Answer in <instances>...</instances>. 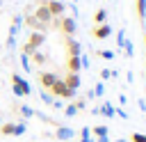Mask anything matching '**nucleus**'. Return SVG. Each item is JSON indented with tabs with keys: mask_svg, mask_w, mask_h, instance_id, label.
<instances>
[{
	"mask_svg": "<svg viewBox=\"0 0 146 142\" xmlns=\"http://www.w3.org/2000/svg\"><path fill=\"white\" fill-rule=\"evenodd\" d=\"M48 92H50L52 96H59V98H75V92L66 87L64 78H55V82H52V87H50Z\"/></svg>",
	"mask_w": 146,
	"mask_h": 142,
	"instance_id": "1",
	"label": "nucleus"
},
{
	"mask_svg": "<svg viewBox=\"0 0 146 142\" xmlns=\"http://www.w3.org/2000/svg\"><path fill=\"white\" fill-rule=\"evenodd\" d=\"M43 41H46V32H32V34H30V41L23 46V50H21V53L32 55L34 50H39V48L43 46Z\"/></svg>",
	"mask_w": 146,
	"mask_h": 142,
	"instance_id": "2",
	"label": "nucleus"
},
{
	"mask_svg": "<svg viewBox=\"0 0 146 142\" xmlns=\"http://www.w3.org/2000/svg\"><path fill=\"white\" fill-rule=\"evenodd\" d=\"M11 87H14V94H16V96H30V94H32L30 82H27L23 76H18V73L11 76Z\"/></svg>",
	"mask_w": 146,
	"mask_h": 142,
	"instance_id": "3",
	"label": "nucleus"
},
{
	"mask_svg": "<svg viewBox=\"0 0 146 142\" xmlns=\"http://www.w3.org/2000/svg\"><path fill=\"white\" fill-rule=\"evenodd\" d=\"M21 25H23V16L16 14L11 18V27H9V34H7V48H14L16 46V34L21 32Z\"/></svg>",
	"mask_w": 146,
	"mask_h": 142,
	"instance_id": "4",
	"label": "nucleus"
},
{
	"mask_svg": "<svg viewBox=\"0 0 146 142\" xmlns=\"http://www.w3.org/2000/svg\"><path fill=\"white\" fill-rule=\"evenodd\" d=\"M32 16H34V18H36L39 23H43V25H48V27H50L52 14L48 11V7H46V0H41V2H39V7H36L34 11H32Z\"/></svg>",
	"mask_w": 146,
	"mask_h": 142,
	"instance_id": "5",
	"label": "nucleus"
},
{
	"mask_svg": "<svg viewBox=\"0 0 146 142\" xmlns=\"http://www.w3.org/2000/svg\"><path fill=\"white\" fill-rule=\"evenodd\" d=\"M59 27H62V32H64L66 37H73L75 30H78V23H75L73 16H62V18H59Z\"/></svg>",
	"mask_w": 146,
	"mask_h": 142,
	"instance_id": "6",
	"label": "nucleus"
},
{
	"mask_svg": "<svg viewBox=\"0 0 146 142\" xmlns=\"http://www.w3.org/2000/svg\"><path fill=\"white\" fill-rule=\"evenodd\" d=\"M73 137H75V131L73 128H68V126H57L55 128V140L66 142V140H73Z\"/></svg>",
	"mask_w": 146,
	"mask_h": 142,
	"instance_id": "7",
	"label": "nucleus"
},
{
	"mask_svg": "<svg viewBox=\"0 0 146 142\" xmlns=\"http://www.w3.org/2000/svg\"><path fill=\"white\" fill-rule=\"evenodd\" d=\"M46 7L52 16H64V9H66V5L62 0H46Z\"/></svg>",
	"mask_w": 146,
	"mask_h": 142,
	"instance_id": "8",
	"label": "nucleus"
},
{
	"mask_svg": "<svg viewBox=\"0 0 146 142\" xmlns=\"http://www.w3.org/2000/svg\"><path fill=\"white\" fill-rule=\"evenodd\" d=\"M91 34H94L96 39H107V37L112 34V25H110V23H100V25H96V27L91 30Z\"/></svg>",
	"mask_w": 146,
	"mask_h": 142,
	"instance_id": "9",
	"label": "nucleus"
},
{
	"mask_svg": "<svg viewBox=\"0 0 146 142\" xmlns=\"http://www.w3.org/2000/svg\"><path fill=\"white\" fill-rule=\"evenodd\" d=\"M64 82H66V87H68V89L78 92V87H80V73H71V71H68V76L64 78Z\"/></svg>",
	"mask_w": 146,
	"mask_h": 142,
	"instance_id": "10",
	"label": "nucleus"
},
{
	"mask_svg": "<svg viewBox=\"0 0 146 142\" xmlns=\"http://www.w3.org/2000/svg\"><path fill=\"white\" fill-rule=\"evenodd\" d=\"M66 48H68V55H82L80 41H75L73 37H66Z\"/></svg>",
	"mask_w": 146,
	"mask_h": 142,
	"instance_id": "11",
	"label": "nucleus"
},
{
	"mask_svg": "<svg viewBox=\"0 0 146 142\" xmlns=\"http://www.w3.org/2000/svg\"><path fill=\"white\" fill-rule=\"evenodd\" d=\"M55 78H57L55 73H48V71H43V73L39 76V82H41V87H43V89H50V87H52V82H55Z\"/></svg>",
	"mask_w": 146,
	"mask_h": 142,
	"instance_id": "12",
	"label": "nucleus"
},
{
	"mask_svg": "<svg viewBox=\"0 0 146 142\" xmlns=\"http://www.w3.org/2000/svg\"><path fill=\"white\" fill-rule=\"evenodd\" d=\"M80 55H68V71L71 73H80Z\"/></svg>",
	"mask_w": 146,
	"mask_h": 142,
	"instance_id": "13",
	"label": "nucleus"
},
{
	"mask_svg": "<svg viewBox=\"0 0 146 142\" xmlns=\"http://www.w3.org/2000/svg\"><path fill=\"white\" fill-rule=\"evenodd\" d=\"M114 110H116V108H114L112 103H107V101H105V103L98 108V115H105V117H110V119H112V117H114Z\"/></svg>",
	"mask_w": 146,
	"mask_h": 142,
	"instance_id": "14",
	"label": "nucleus"
},
{
	"mask_svg": "<svg viewBox=\"0 0 146 142\" xmlns=\"http://www.w3.org/2000/svg\"><path fill=\"white\" fill-rule=\"evenodd\" d=\"M94 23H96V25L107 23V9H98V11L94 14Z\"/></svg>",
	"mask_w": 146,
	"mask_h": 142,
	"instance_id": "15",
	"label": "nucleus"
},
{
	"mask_svg": "<svg viewBox=\"0 0 146 142\" xmlns=\"http://www.w3.org/2000/svg\"><path fill=\"white\" fill-rule=\"evenodd\" d=\"M30 60H32V62H34L36 66H41V64H46V55H43L41 50H34V53L30 55Z\"/></svg>",
	"mask_w": 146,
	"mask_h": 142,
	"instance_id": "16",
	"label": "nucleus"
},
{
	"mask_svg": "<svg viewBox=\"0 0 146 142\" xmlns=\"http://www.w3.org/2000/svg\"><path fill=\"white\" fill-rule=\"evenodd\" d=\"M91 133H94L96 137H107L110 128H107V126H103V124H98V126H94V128H91Z\"/></svg>",
	"mask_w": 146,
	"mask_h": 142,
	"instance_id": "17",
	"label": "nucleus"
},
{
	"mask_svg": "<svg viewBox=\"0 0 146 142\" xmlns=\"http://www.w3.org/2000/svg\"><path fill=\"white\" fill-rule=\"evenodd\" d=\"M21 66H23V71H25V73H30V71H32V62H30V55L21 53Z\"/></svg>",
	"mask_w": 146,
	"mask_h": 142,
	"instance_id": "18",
	"label": "nucleus"
},
{
	"mask_svg": "<svg viewBox=\"0 0 146 142\" xmlns=\"http://www.w3.org/2000/svg\"><path fill=\"white\" fill-rule=\"evenodd\" d=\"M14 128H16V124H14V121L0 124V133H2V135H14Z\"/></svg>",
	"mask_w": 146,
	"mask_h": 142,
	"instance_id": "19",
	"label": "nucleus"
},
{
	"mask_svg": "<svg viewBox=\"0 0 146 142\" xmlns=\"http://www.w3.org/2000/svg\"><path fill=\"white\" fill-rule=\"evenodd\" d=\"M137 16L139 21H146V0H137Z\"/></svg>",
	"mask_w": 146,
	"mask_h": 142,
	"instance_id": "20",
	"label": "nucleus"
},
{
	"mask_svg": "<svg viewBox=\"0 0 146 142\" xmlns=\"http://www.w3.org/2000/svg\"><path fill=\"white\" fill-rule=\"evenodd\" d=\"M18 112H21V117H23V119H30V117H34V110H32L30 105H18Z\"/></svg>",
	"mask_w": 146,
	"mask_h": 142,
	"instance_id": "21",
	"label": "nucleus"
},
{
	"mask_svg": "<svg viewBox=\"0 0 146 142\" xmlns=\"http://www.w3.org/2000/svg\"><path fill=\"white\" fill-rule=\"evenodd\" d=\"M121 50H123V53H125L128 57H132V55H135V48H132V41H130V39H125V44H123V48H121Z\"/></svg>",
	"mask_w": 146,
	"mask_h": 142,
	"instance_id": "22",
	"label": "nucleus"
},
{
	"mask_svg": "<svg viewBox=\"0 0 146 142\" xmlns=\"http://www.w3.org/2000/svg\"><path fill=\"white\" fill-rule=\"evenodd\" d=\"M64 115H66V117H75V115H78V108H75V103H68V105H64Z\"/></svg>",
	"mask_w": 146,
	"mask_h": 142,
	"instance_id": "23",
	"label": "nucleus"
},
{
	"mask_svg": "<svg viewBox=\"0 0 146 142\" xmlns=\"http://www.w3.org/2000/svg\"><path fill=\"white\" fill-rule=\"evenodd\" d=\"M25 119H21V121H16V128H14V135H23L25 133Z\"/></svg>",
	"mask_w": 146,
	"mask_h": 142,
	"instance_id": "24",
	"label": "nucleus"
},
{
	"mask_svg": "<svg viewBox=\"0 0 146 142\" xmlns=\"http://www.w3.org/2000/svg\"><path fill=\"white\" fill-rule=\"evenodd\" d=\"M116 44H119V48H123V44H125V30L123 27L116 32Z\"/></svg>",
	"mask_w": 146,
	"mask_h": 142,
	"instance_id": "25",
	"label": "nucleus"
},
{
	"mask_svg": "<svg viewBox=\"0 0 146 142\" xmlns=\"http://www.w3.org/2000/svg\"><path fill=\"white\" fill-rule=\"evenodd\" d=\"M91 92H94V96H103V94H105V85H103V82H96Z\"/></svg>",
	"mask_w": 146,
	"mask_h": 142,
	"instance_id": "26",
	"label": "nucleus"
},
{
	"mask_svg": "<svg viewBox=\"0 0 146 142\" xmlns=\"http://www.w3.org/2000/svg\"><path fill=\"white\" fill-rule=\"evenodd\" d=\"M114 76H116V71H110V69H103V71H100V78H103V80H110V78H114Z\"/></svg>",
	"mask_w": 146,
	"mask_h": 142,
	"instance_id": "27",
	"label": "nucleus"
},
{
	"mask_svg": "<svg viewBox=\"0 0 146 142\" xmlns=\"http://www.w3.org/2000/svg\"><path fill=\"white\" fill-rule=\"evenodd\" d=\"M98 55L103 60H114V50H98Z\"/></svg>",
	"mask_w": 146,
	"mask_h": 142,
	"instance_id": "28",
	"label": "nucleus"
},
{
	"mask_svg": "<svg viewBox=\"0 0 146 142\" xmlns=\"http://www.w3.org/2000/svg\"><path fill=\"white\" fill-rule=\"evenodd\" d=\"M130 142H146V135H141V133H132V135H130Z\"/></svg>",
	"mask_w": 146,
	"mask_h": 142,
	"instance_id": "29",
	"label": "nucleus"
},
{
	"mask_svg": "<svg viewBox=\"0 0 146 142\" xmlns=\"http://www.w3.org/2000/svg\"><path fill=\"white\" fill-rule=\"evenodd\" d=\"M80 66H82V69H89V66H91V62H89L87 55H80Z\"/></svg>",
	"mask_w": 146,
	"mask_h": 142,
	"instance_id": "30",
	"label": "nucleus"
},
{
	"mask_svg": "<svg viewBox=\"0 0 146 142\" xmlns=\"http://www.w3.org/2000/svg\"><path fill=\"white\" fill-rule=\"evenodd\" d=\"M52 98H55V96H50L48 92H41V101H43V103H48V105H52Z\"/></svg>",
	"mask_w": 146,
	"mask_h": 142,
	"instance_id": "31",
	"label": "nucleus"
},
{
	"mask_svg": "<svg viewBox=\"0 0 146 142\" xmlns=\"http://www.w3.org/2000/svg\"><path fill=\"white\" fill-rule=\"evenodd\" d=\"M89 135H91V128L89 126H82L80 128V137H89Z\"/></svg>",
	"mask_w": 146,
	"mask_h": 142,
	"instance_id": "32",
	"label": "nucleus"
},
{
	"mask_svg": "<svg viewBox=\"0 0 146 142\" xmlns=\"http://www.w3.org/2000/svg\"><path fill=\"white\" fill-rule=\"evenodd\" d=\"M75 108H78V110L87 108V98H78V101H75Z\"/></svg>",
	"mask_w": 146,
	"mask_h": 142,
	"instance_id": "33",
	"label": "nucleus"
},
{
	"mask_svg": "<svg viewBox=\"0 0 146 142\" xmlns=\"http://www.w3.org/2000/svg\"><path fill=\"white\" fill-rule=\"evenodd\" d=\"M114 115H119L121 119H128V112H125V110H121V108H119V110H114Z\"/></svg>",
	"mask_w": 146,
	"mask_h": 142,
	"instance_id": "34",
	"label": "nucleus"
},
{
	"mask_svg": "<svg viewBox=\"0 0 146 142\" xmlns=\"http://www.w3.org/2000/svg\"><path fill=\"white\" fill-rule=\"evenodd\" d=\"M52 108H57V110H59V108H64V103H62V101H57V98H52Z\"/></svg>",
	"mask_w": 146,
	"mask_h": 142,
	"instance_id": "35",
	"label": "nucleus"
},
{
	"mask_svg": "<svg viewBox=\"0 0 146 142\" xmlns=\"http://www.w3.org/2000/svg\"><path fill=\"white\" fill-rule=\"evenodd\" d=\"M80 142H96V140H94V137L89 135V137H80Z\"/></svg>",
	"mask_w": 146,
	"mask_h": 142,
	"instance_id": "36",
	"label": "nucleus"
},
{
	"mask_svg": "<svg viewBox=\"0 0 146 142\" xmlns=\"http://www.w3.org/2000/svg\"><path fill=\"white\" fill-rule=\"evenodd\" d=\"M96 142H110V137H98Z\"/></svg>",
	"mask_w": 146,
	"mask_h": 142,
	"instance_id": "37",
	"label": "nucleus"
},
{
	"mask_svg": "<svg viewBox=\"0 0 146 142\" xmlns=\"http://www.w3.org/2000/svg\"><path fill=\"white\" fill-rule=\"evenodd\" d=\"M116 142H125V140H123V137H119V140H116Z\"/></svg>",
	"mask_w": 146,
	"mask_h": 142,
	"instance_id": "38",
	"label": "nucleus"
},
{
	"mask_svg": "<svg viewBox=\"0 0 146 142\" xmlns=\"http://www.w3.org/2000/svg\"><path fill=\"white\" fill-rule=\"evenodd\" d=\"M144 44H146V34H144Z\"/></svg>",
	"mask_w": 146,
	"mask_h": 142,
	"instance_id": "39",
	"label": "nucleus"
},
{
	"mask_svg": "<svg viewBox=\"0 0 146 142\" xmlns=\"http://www.w3.org/2000/svg\"><path fill=\"white\" fill-rule=\"evenodd\" d=\"M66 142H73V140H66Z\"/></svg>",
	"mask_w": 146,
	"mask_h": 142,
	"instance_id": "40",
	"label": "nucleus"
},
{
	"mask_svg": "<svg viewBox=\"0 0 146 142\" xmlns=\"http://www.w3.org/2000/svg\"><path fill=\"white\" fill-rule=\"evenodd\" d=\"M0 5H2V0H0Z\"/></svg>",
	"mask_w": 146,
	"mask_h": 142,
	"instance_id": "41",
	"label": "nucleus"
}]
</instances>
